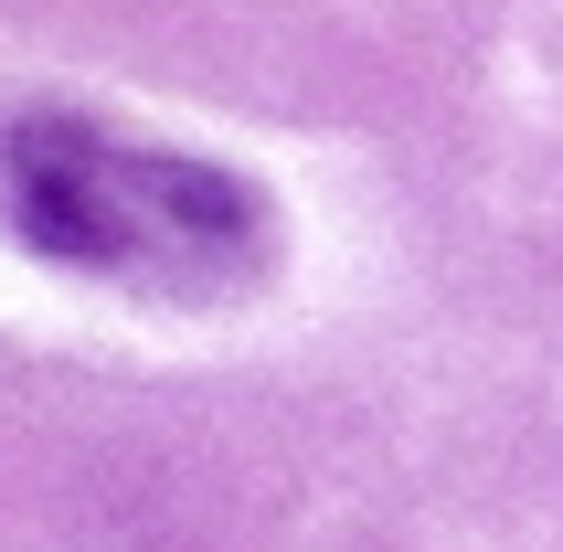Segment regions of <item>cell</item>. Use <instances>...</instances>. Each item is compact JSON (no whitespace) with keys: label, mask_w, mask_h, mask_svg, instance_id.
Instances as JSON below:
<instances>
[{"label":"cell","mask_w":563,"mask_h":552,"mask_svg":"<svg viewBox=\"0 0 563 552\" xmlns=\"http://www.w3.org/2000/svg\"><path fill=\"white\" fill-rule=\"evenodd\" d=\"M0 191L11 223L54 266L128 276V287H234L266 266V213L245 202V181H223L213 159H170V150H128L107 128L75 118H32L0 139Z\"/></svg>","instance_id":"1"}]
</instances>
